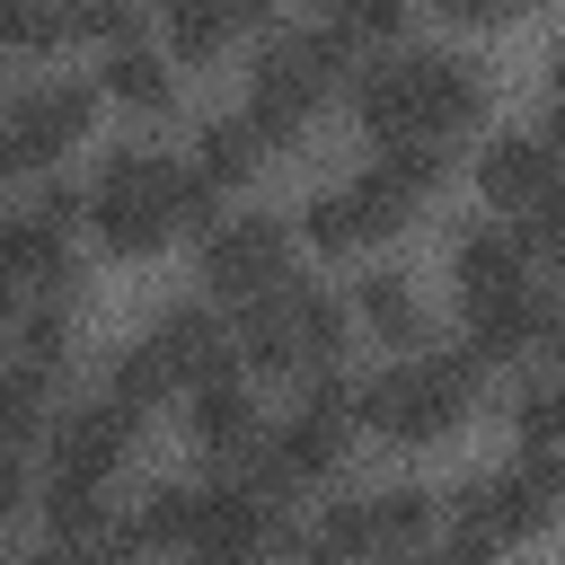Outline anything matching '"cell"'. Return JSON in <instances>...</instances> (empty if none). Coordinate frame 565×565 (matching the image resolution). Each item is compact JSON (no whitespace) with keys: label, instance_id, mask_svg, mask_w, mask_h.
I'll return each instance as SVG.
<instances>
[{"label":"cell","instance_id":"cell-33","mask_svg":"<svg viewBox=\"0 0 565 565\" xmlns=\"http://www.w3.org/2000/svg\"><path fill=\"white\" fill-rule=\"evenodd\" d=\"M300 230H309V247H327V256H344V247H353V221H344V194H318Z\"/></svg>","mask_w":565,"mask_h":565},{"label":"cell","instance_id":"cell-27","mask_svg":"<svg viewBox=\"0 0 565 565\" xmlns=\"http://www.w3.org/2000/svg\"><path fill=\"white\" fill-rule=\"evenodd\" d=\"M512 424H521V450H530V459H556V433H565V397H556V380H530L521 406H512Z\"/></svg>","mask_w":565,"mask_h":565},{"label":"cell","instance_id":"cell-30","mask_svg":"<svg viewBox=\"0 0 565 565\" xmlns=\"http://www.w3.org/2000/svg\"><path fill=\"white\" fill-rule=\"evenodd\" d=\"M18 353H26V371H44V380H53V362L71 353V309H35V318L18 327Z\"/></svg>","mask_w":565,"mask_h":565},{"label":"cell","instance_id":"cell-39","mask_svg":"<svg viewBox=\"0 0 565 565\" xmlns=\"http://www.w3.org/2000/svg\"><path fill=\"white\" fill-rule=\"evenodd\" d=\"M203 565H238V556H203Z\"/></svg>","mask_w":565,"mask_h":565},{"label":"cell","instance_id":"cell-10","mask_svg":"<svg viewBox=\"0 0 565 565\" xmlns=\"http://www.w3.org/2000/svg\"><path fill=\"white\" fill-rule=\"evenodd\" d=\"M539 344H556V300L539 282L468 300V353L477 362H512V353H539Z\"/></svg>","mask_w":565,"mask_h":565},{"label":"cell","instance_id":"cell-4","mask_svg":"<svg viewBox=\"0 0 565 565\" xmlns=\"http://www.w3.org/2000/svg\"><path fill=\"white\" fill-rule=\"evenodd\" d=\"M477 380L486 362L459 344V353H424V362H397L380 380L353 388V424H371L380 441H441L468 406H477Z\"/></svg>","mask_w":565,"mask_h":565},{"label":"cell","instance_id":"cell-40","mask_svg":"<svg viewBox=\"0 0 565 565\" xmlns=\"http://www.w3.org/2000/svg\"><path fill=\"white\" fill-rule=\"evenodd\" d=\"M300 565H327V556H300Z\"/></svg>","mask_w":565,"mask_h":565},{"label":"cell","instance_id":"cell-13","mask_svg":"<svg viewBox=\"0 0 565 565\" xmlns=\"http://www.w3.org/2000/svg\"><path fill=\"white\" fill-rule=\"evenodd\" d=\"M132 353L159 371V388H194V380H212V371H221L230 335H221V318H212V309H168Z\"/></svg>","mask_w":565,"mask_h":565},{"label":"cell","instance_id":"cell-6","mask_svg":"<svg viewBox=\"0 0 565 565\" xmlns=\"http://www.w3.org/2000/svg\"><path fill=\"white\" fill-rule=\"evenodd\" d=\"M344 441H353V388L344 380H318L309 397H300V415L256 450V468H247V494H265V503H282L291 486H309V477H327L335 459H344Z\"/></svg>","mask_w":565,"mask_h":565},{"label":"cell","instance_id":"cell-23","mask_svg":"<svg viewBox=\"0 0 565 565\" xmlns=\"http://www.w3.org/2000/svg\"><path fill=\"white\" fill-rule=\"evenodd\" d=\"M256 132H247V115H230V124H203V141H194V177L203 185H238L247 168H256Z\"/></svg>","mask_w":565,"mask_h":565},{"label":"cell","instance_id":"cell-36","mask_svg":"<svg viewBox=\"0 0 565 565\" xmlns=\"http://www.w3.org/2000/svg\"><path fill=\"white\" fill-rule=\"evenodd\" d=\"M380 565H441V556H415V547H380Z\"/></svg>","mask_w":565,"mask_h":565},{"label":"cell","instance_id":"cell-29","mask_svg":"<svg viewBox=\"0 0 565 565\" xmlns=\"http://www.w3.org/2000/svg\"><path fill=\"white\" fill-rule=\"evenodd\" d=\"M424 486H380L371 494V530H380V547H406V539H424Z\"/></svg>","mask_w":565,"mask_h":565},{"label":"cell","instance_id":"cell-25","mask_svg":"<svg viewBox=\"0 0 565 565\" xmlns=\"http://www.w3.org/2000/svg\"><path fill=\"white\" fill-rule=\"evenodd\" d=\"M318 556H327V565H344V556H380L371 494H344V503H327V521H318Z\"/></svg>","mask_w":565,"mask_h":565},{"label":"cell","instance_id":"cell-9","mask_svg":"<svg viewBox=\"0 0 565 565\" xmlns=\"http://www.w3.org/2000/svg\"><path fill=\"white\" fill-rule=\"evenodd\" d=\"M203 282L221 300H256L282 282V221L274 212H238V221H212L203 230Z\"/></svg>","mask_w":565,"mask_h":565},{"label":"cell","instance_id":"cell-3","mask_svg":"<svg viewBox=\"0 0 565 565\" xmlns=\"http://www.w3.org/2000/svg\"><path fill=\"white\" fill-rule=\"evenodd\" d=\"M335 88H353V44L335 26H300V35H274L247 71V132L256 141H291Z\"/></svg>","mask_w":565,"mask_h":565},{"label":"cell","instance_id":"cell-17","mask_svg":"<svg viewBox=\"0 0 565 565\" xmlns=\"http://www.w3.org/2000/svg\"><path fill=\"white\" fill-rule=\"evenodd\" d=\"M335 194H344L353 247H362V238H388V230H406V212L424 203V194H415V185H406L388 159H380V168H362V177H353V185H335Z\"/></svg>","mask_w":565,"mask_h":565},{"label":"cell","instance_id":"cell-28","mask_svg":"<svg viewBox=\"0 0 565 565\" xmlns=\"http://www.w3.org/2000/svg\"><path fill=\"white\" fill-rule=\"evenodd\" d=\"M44 521H53V539H97V521H106V494H97V486H79V477H53V494H44Z\"/></svg>","mask_w":565,"mask_h":565},{"label":"cell","instance_id":"cell-22","mask_svg":"<svg viewBox=\"0 0 565 565\" xmlns=\"http://www.w3.org/2000/svg\"><path fill=\"white\" fill-rule=\"evenodd\" d=\"M106 88H115L124 106H141V115H159V106L177 97V79H168V62H159L150 44H106Z\"/></svg>","mask_w":565,"mask_h":565},{"label":"cell","instance_id":"cell-14","mask_svg":"<svg viewBox=\"0 0 565 565\" xmlns=\"http://www.w3.org/2000/svg\"><path fill=\"white\" fill-rule=\"evenodd\" d=\"M185 433H194V450L238 459V450H256V397H247L230 371H212V380L185 388Z\"/></svg>","mask_w":565,"mask_h":565},{"label":"cell","instance_id":"cell-20","mask_svg":"<svg viewBox=\"0 0 565 565\" xmlns=\"http://www.w3.org/2000/svg\"><path fill=\"white\" fill-rule=\"evenodd\" d=\"M238 26H256L238 0H168V44H177L185 62H212Z\"/></svg>","mask_w":565,"mask_h":565},{"label":"cell","instance_id":"cell-8","mask_svg":"<svg viewBox=\"0 0 565 565\" xmlns=\"http://www.w3.org/2000/svg\"><path fill=\"white\" fill-rule=\"evenodd\" d=\"M79 132H88V88H71V79L18 88V97L0 106V168H44V159H62Z\"/></svg>","mask_w":565,"mask_h":565},{"label":"cell","instance_id":"cell-31","mask_svg":"<svg viewBox=\"0 0 565 565\" xmlns=\"http://www.w3.org/2000/svg\"><path fill=\"white\" fill-rule=\"evenodd\" d=\"M406 26V0H335V35H397Z\"/></svg>","mask_w":565,"mask_h":565},{"label":"cell","instance_id":"cell-5","mask_svg":"<svg viewBox=\"0 0 565 565\" xmlns=\"http://www.w3.org/2000/svg\"><path fill=\"white\" fill-rule=\"evenodd\" d=\"M344 335H353V309H344L335 291L291 282V274H282L274 291H256L247 318H238V353H247L256 371H318V362L344 353Z\"/></svg>","mask_w":565,"mask_h":565},{"label":"cell","instance_id":"cell-35","mask_svg":"<svg viewBox=\"0 0 565 565\" xmlns=\"http://www.w3.org/2000/svg\"><path fill=\"white\" fill-rule=\"evenodd\" d=\"M441 18H512V0H433Z\"/></svg>","mask_w":565,"mask_h":565},{"label":"cell","instance_id":"cell-32","mask_svg":"<svg viewBox=\"0 0 565 565\" xmlns=\"http://www.w3.org/2000/svg\"><path fill=\"white\" fill-rule=\"evenodd\" d=\"M71 35H97V44H132V0H79V9H71Z\"/></svg>","mask_w":565,"mask_h":565},{"label":"cell","instance_id":"cell-24","mask_svg":"<svg viewBox=\"0 0 565 565\" xmlns=\"http://www.w3.org/2000/svg\"><path fill=\"white\" fill-rule=\"evenodd\" d=\"M71 35V0H0V44L9 53H53Z\"/></svg>","mask_w":565,"mask_h":565},{"label":"cell","instance_id":"cell-1","mask_svg":"<svg viewBox=\"0 0 565 565\" xmlns=\"http://www.w3.org/2000/svg\"><path fill=\"white\" fill-rule=\"evenodd\" d=\"M212 194L194 168L159 159V150H106L97 185H88V230L115 247V256H150L168 230H212Z\"/></svg>","mask_w":565,"mask_h":565},{"label":"cell","instance_id":"cell-19","mask_svg":"<svg viewBox=\"0 0 565 565\" xmlns=\"http://www.w3.org/2000/svg\"><path fill=\"white\" fill-rule=\"evenodd\" d=\"M194 512H203V486H150L141 512H132V530H124V547L132 556L141 547H194Z\"/></svg>","mask_w":565,"mask_h":565},{"label":"cell","instance_id":"cell-11","mask_svg":"<svg viewBox=\"0 0 565 565\" xmlns=\"http://www.w3.org/2000/svg\"><path fill=\"white\" fill-rule=\"evenodd\" d=\"M71 194H35L9 230H0V274L9 282H35V291H53V282H71Z\"/></svg>","mask_w":565,"mask_h":565},{"label":"cell","instance_id":"cell-12","mask_svg":"<svg viewBox=\"0 0 565 565\" xmlns=\"http://www.w3.org/2000/svg\"><path fill=\"white\" fill-rule=\"evenodd\" d=\"M132 406L124 397H97V406H71L62 415V433H53V477H79V486H106L115 477V459L132 450Z\"/></svg>","mask_w":565,"mask_h":565},{"label":"cell","instance_id":"cell-15","mask_svg":"<svg viewBox=\"0 0 565 565\" xmlns=\"http://www.w3.org/2000/svg\"><path fill=\"white\" fill-rule=\"evenodd\" d=\"M274 530H282V521H274L265 494H247V486H212L203 512H194V556H238V565H247Z\"/></svg>","mask_w":565,"mask_h":565},{"label":"cell","instance_id":"cell-7","mask_svg":"<svg viewBox=\"0 0 565 565\" xmlns=\"http://www.w3.org/2000/svg\"><path fill=\"white\" fill-rule=\"evenodd\" d=\"M547 512H556V459H521V468H494V477L450 494V521L486 547H512V539L547 530Z\"/></svg>","mask_w":565,"mask_h":565},{"label":"cell","instance_id":"cell-34","mask_svg":"<svg viewBox=\"0 0 565 565\" xmlns=\"http://www.w3.org/2000/svg\"><path fill=\"white\" fill-rule=\"evenodd\" d=\"M18 494H26V477H18V450H9V441H0V521H9V512H18Z\"/></svg>","mask_w":565,"mask_h":565},{"label":"cell","instance_id":"cell-37","mask_svg":"<svg viewBox=\"0 0 565 565\" xmlns=\"http://www.w3.org/2000/svg\"><path fill=\"white\" fill-rule=\"evenodd\" d=\"M9 300H18V282H9V274H0V318H9Z\"/></svg>","mask_w":565,"mask_h":565},{"label":"cell","instance_id":"cell-38","mask_svg":"<svg viewBox=\"0 0 565 565\" xmlns=\"http://www.w3.org/2000/svg\"><path fill=\"white\" fill-rule=\"evenodd\" d=\"M238 9H247V18H265V0H238Z\"/></svg>","mask_w":565,"mask_h":565},{"label":"cell","instance_id":"cell-16","mask_svg":"<svg viewBox=\"0 0 565 565\" xmlns=\"http://www.w3.org/2000/svg\"><path fill=\"white\" fill-rule=\"evenodd\" d=\"M486 194H494V212H521L530 194H547L556 185V159H547V132H494V150H486Z\"/></svg>","mask_w":565,"mask_h":565},{"label":"cell","instance_id":"cell-18","mask_svg":"<svg viewBox=\"0 0 565 565\" xmlns=\"http://www.w3.org/2000/svg\"><path fill=\"white\" fill-rule=\"evenodd\" d=\"M512 282H530V247L512 238V230H468L459 238V291L468 300H486V291H512Z\"/></svg>","mask_w":565,"mask_h":565},{"label":"cell","instance_id":"cell-41","mask_svg":"<svg viewBox=\"0 0 565 565\" xmlns=\"http://www.w3.org/2000/svg\"><path fill=\"white\" fill-rule=\"evenodd\" d=\"M512 9H530V0H512Z\"/></svg>","mask_w":565,"mask_h":565},{"label":"cell","instance_id":"cell-26","mask_svg":"<svg viewBox=\"0 0 565 565\" xmlns=\"http://www.w3.org/2000/svg\"><path fill=\"white\" fill-rule=\"evenodd\" d=\"M44 424H53V406H44V371L9 362V371H0V441H26V433H44Z\"/></svg>","mask_w":565,"mask_h":565},{"label":"cell","instance_id":"cell-2","mask_svg":"<svg viewBox=\"0 0 565 565\" xmlns=\"http://www.w3.org/2000/svg\"><path fill=\"white\" fill-rule=\"evenodd\" d=\"M353 115L380 141H450L486 115V88L459 53H397V62L353 79Z\"/></svg>","mask_w":565,"mask_h":565},{"label":"cell","instance_id":"cell-21","mask_svg":"<svg viewBox=\"0 0 565 565\" xmlns=\"http://www.w3.org/2000/svg\"><path fill=\"white\" fill-rule=\"evenodd\" d=\"M353 318H362L380 344H415V335H424V309H415L406 274H362V291H353Z\"/></svg>","mask_w":565,"mask_h":565}]
</instances>
